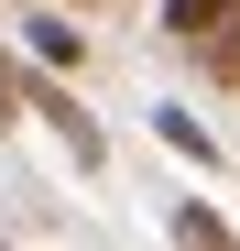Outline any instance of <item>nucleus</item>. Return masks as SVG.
<instances>
[{"instance_id":"obj_5","label":"nucleus","mask_w":240,"mask_h":251,"mask_svg":"<svg viewBox=\"0 0 240 251\" xmlns=\"http://www.w3.org/2000/svg\"><path fill=\"white\" fill-rule=\"evenodd\" d=\"M164 240H186V251H229L240 229L218 219V207H208V197H175V207H164Z\"/></svg>"},{"instance_id":"obj_4","label":"nucleus","mask_w":240,"mask_h":251,"mask_svg":"<svg viewBox=\"0 0 240 251\" xmlns=\"http://www.w3.org/2000/svg\"><path fill=\"white\" fill-rule=\"evenodd\" d=\"M153 142H164V153H186L196 175H218V164H229V142H218V131H208V120H196V109H175V99L153 109Z\"/></svg>"},{"instance_id":"obj_6","label":"nucleus","mask_w":240,"mask_h":251,"mask_svg":"<svg viewBox=\"0 0 240 251\" xmlns=\"http://www.w3.org/2000/svg\"><path fill=\"white\" fill-rule=\"evenodd\" d=\"M11 109H22V55L0 44V120H11Z\"/></svg>"},{"instance_id":"obj_1","label":"nucleus","mask_w":240,"mask_h":251,"mask_svg":"<svg viewBox=\"0 0 240 251\" xmlns=\"http://www.w3.org/2000/svg\"><path fill=\"white\" fill-rule=\"evenodd\" d=\"M22 109H33V120H44V131L66 142V164H88V175L109 164V131L88 120V99H76V88H66L55 66H33V55H22Z\"/></svg>"},{"instance_id":"obj_2","label":"nucleus","mask_w":240,"mask_h":251,"mask_svg":"<svg viewBox=\"0 0 240 251\" xmlns=\"http://www.w3.org/2000/svg\"><path fill=\"white\" fill-rule=\"evenodd\" d=\"M164 44L196 55V66L229 88V66H240V0H164Z\"/></svg>"},{"instance_id":"obj_3","label":"nucleus","mask_w":240,"mask_h":251,"mask_svg":"<svg viewBox=\"0 0 240 251\" xmlns=\"http://www.w3.org/2000/svg\"><path fill=\"white\" fill-rule=\"evenodd\" d=\"M22 55H33V66H55V76L88 66V33H76L66 0H33V11H22Z\"/></svg>"}]
</instances>
